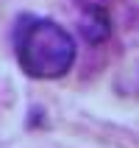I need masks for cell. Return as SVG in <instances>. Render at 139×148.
<instances>
[{"mask_svg":"<svg viewBox=\"0 0 139 148\" xmlns=\"http://www.w3.org/2000/svg\"><path fill=\"white\" fill-rule=\"evenodd\" d=\"M17 59L31 78H61L75 62V39L53 20L22 17L14 28Z\"/></svg>","mask_w":139,"mask_h":148,"instance_id":"1","label":"cell"},{"mask_svg":"<svg viewBox=\"0 0 139 148\" xmlns=\"http://www.w3.org/2000/svg\"><path fill=\"white\" fill-rule=\"evenodd\" d=\"M78 31H81V36L89 42V45L106 42L108 34H111V20H108L106 8L103 6H86L81 20H78Z\"/></svg>","mask_w":139,"mask_h":148,"instance_id":"2","label":"cell"}]
</instances>
